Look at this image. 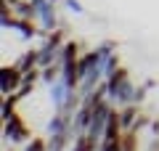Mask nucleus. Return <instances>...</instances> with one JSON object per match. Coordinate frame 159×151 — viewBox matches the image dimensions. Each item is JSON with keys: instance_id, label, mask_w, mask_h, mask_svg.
Instances as JSON below:
<instances>
[{"instance_id": "nucleus-1", "label": "nucleus", "mask_w": 159, "mask_h": 151, "mask_svg": "<svg viewBox=\"0 0 159 151\" xmlns=\"http://www.w3.org/2000/svg\"><path fill=\"white\" fill-rule=\"evenodd\" d=\"M106 88H109V101L114 106L135 103V82L130 80V72L125 66H119L114 74L106 77Z\"/></svg>"}, {"instance_id": "nucleus-2", "label": "nucleus", "mask_w": 159, "mask_h": 151, "mask_svg": "<svg viewBox=\"0 0 159 151\" xmlns=\"http://www.w3.org/2000/svg\"><path fill=\"white\" fill-rule=\"evenodd\" d=\"M111 109H114V103L109 98L93 103V119H90V127H88V135H90L93 140H98V143L103 140V133H106V122H109Z\"/></svg>"}, {"instance_id": "nucleus-3", "label": "nucleus", "mask_w": 159, "mask_h": 151, "mask_svg": "<svg viewBox=\"0 0 159 151\" xmlns=\"http://www.w3.org/2000/svg\"><path fill=\"white\" fill-rule=\"evenodd\" d=\"M34 11H37V19L34 21L40 24V29H45V32H53V29L61 27V19L56 13V3L53 0H32Z\"/></svg>"}, {"instance_id": "nucleus-4", "label": "nucleus", "mask_w": 159, "mask_h": 151, "mask_svg": "<svg viewBox=\"0 0 159 151\" xmlns=\"http://www.w3.org/2000/svg\"><path fill=\"white\" fill-rule=\"evenodd\" d=\"M3 138H6L8 143L19 146V143H27V140L32 138V133H29L27 122H24L19 114H13L11 119H6V122H3Z\"/></svg>"}, {"instance_id": "nucleus-5", "label": "nucleus", "mask_w": 159, "mask_h": 151, "mask_svg": "<svg viewBox=\"0 0 159 151\" xmlns=\"http://www.w3.org/2000/svg\"><path fill=\"white\" fill-rule=\"evenodd\" d=\"M21 77H24V72L16 64H3V66H0V93L3 95L16 93L19 85H21Z\"/></svg>"}, {"instance_id": "nucleus-6", "label": "nucleus", "mask_w": 159, "mask_h": 151, "mask_svg": "<svg viewBox=\"0 0 159 151\" xmlns=\"http://www.w3.org/2000/svg\"><path fill=\"white\" fill-rule=\"evenodd\" d=\"M138 114H141V103H127V106H119V122H122V130H133Z\"/></svg>"}, {"instance_id": "nucleus-7", "label": "nucleus", "mask_w": 159, "mask_h": 151, "mask_svg": "<svg viewBox=\"0 0 159 151\" xmlns=\"http://www.w3.org/2000/svg\"><path fill=\"white\" fill-rule=\"evenodd\" d=\"M37 82H40V66H37V69H32V72H24L21 85H19L16 95H19V98H27V95L34 90V85H37Z\"/></svg>"}, {"instance_id": "nucleus-8", "label": "nucleus", "mask_w": 159, "mask_h": 151, "mask_svg": "<svg viewBox=\"0 0 159 151\" xmlns=\"http://www.w3.org/2000/svg\"><path fill=\"white\" fill-rule=\"evenodd\" d=\"M72 133H58V135H48V151H69L72 149Z\"/></svg>"}, {"instance_id": "nucleus-9", "label": "nucleus", "mask_w": 159, "mask_h": 151, "mask_svg": "<svg viewBox=\"0 0 159 151\" xmlns=\"http://www.w3.org/2000/svg\"><path fill=\"white\" fill-rule=\"evenodd\" d=\"M64 43H66V34H64V29L58 27V29H53V32H48V37L43 40V48H48V50H56V53H61Z\"/></svg>"}, {"instance_id": "nucleus-10", "label": "nucleus", "mask_w": 159, "mask_h": 151, "mask_svg": "<svg viewBox=\"0 0 159 151\" xmlns=\"http://www.w3.org/2000/svg\"><path fill=\"white\" fill-rule=\"evenodd\" d=\"M37 61H40V50L32 48V50H27V53H21V56H19L16 66L21 69V72H32V69H37Z\"/></svg>"}, {"instance_id": "nucleus-11", "label": "nucleus", "mask_w": 159, "mask_h": 151, "mask_svg": "<svg viewBox=\"0 0 159 151\" xmlns=\"http://www.w3.org/2000/svg\"><path fill=\"white\" fill-rule=\"evenodd\" d=\"M19 95L11 93V95H3V103H0V119L6 122V119H11L13 114H16V103H19Z\"/></svg>"}, {"instance_id": "nucleus-12", "label": "nucleus", "mask_w": 159, "mask_h": 151, "mask_svg": "<svg viewBox=\"0 0 159 151\" xmlns=\"http://www.w3.org/2000/svg\"><path fill=\"white\" fill-rule=\"evenodd\" d=\"M56 80H61V64H51V66L40 69V85H45V88H51Z\"/></svg>"}, {"instance_id": "nucleus-13", "label": "nucleus", "mask_w": 159, "mask_h": 151, "mask_svg": "<svg viewBox=\"0 0 159 151\" xmlns=\"http://www.w3.org/2000/svg\"><path fill=\"white\" fill-rule=\"evenodd\" d=\"M13 13H16L19 19H37V11H34L32 0H19V3H13Z\"/></svg>"}, {"instance_id": "nucleus-14", "label": "nucleus", "mask_w": 159, "mask_h": 151, "mask_svg": "<svg viewBox=\"0 0 159 151\" xmlns=\"http://www.w3.org/2000/svg\"><path fill=\"white\" fill-rule=\"evenodd\" d=\"M98 151H122V135L119 138H103L98 143Z\"/></svg>"}, {"instance_id": "nucleus-15", "label": "nucleus", "mask_w": 159, "mask_h": 151, "mask_svg": "<svg viewBox=\"0 0 159 151\" xmlns=\"http://www.w3.org/2000/svg\"><path fill=\"white\" fill-rule=\"evenodd\" d=\"M21 151H48V138H29Z\"/></svg>"}, {"instance_id": "nucleus-16", "label": "nucleus", "mask_w": 159, "mask_h": 151, "mask_svg": "<svg viewBox=\"0 0 159 151\" xmlns=\"http://www.w3.org/2000/svg\"><path fill=\"white\" fill-rule=\"evenodd\" d=\"M119 66H122V64H119V56H117V53H111V56L103 58V74H106V77H109V74H114Z\"/></svg>"}, {"instance_id": "nucleus-17", "label": "nucleus", "mask_w": 159, "mask_h": 151, "mask_svg": "<svg viewBox=\"0 0 159 151\" xmlns=\"http://www.w3.org/2000/svg\"><path fill=\"white\" fill-rule=\"evenodd\" d=\"M96 50H98L101 58H106V56H111V53H117V43H114V40H103V43L96 45Z\"/></svg>"}, {"instance_id": "nucleus-18", "label": "nucleus", "mask_w": 159, "mask_h": 151, "mask_svg": "<svg viewBox=\"0 0 159 151\" xmlns=\"http://www.w3.org/2000/svg\"><path fill=\"white\" fill-rule=\"evenodd\" d=\"M148 125H151V119L141 112V114H138V119H135V125H133V133H141V130H146Z\"/></svg>"}, {"instance_id": "nucleus-19", "label": "nucleus", "mask_w": 159, "mask_h": 151, "mask_svg": "<svg viewBox=\"0 0 159 151\" xmlns=\"http://www.w3.org/2000/svg\"><path fill=\"white\" fill-rule=\"evenodd\" d=\"M64 6H66V11H72V13H85V6H82L80 0H64Z\"/></svg>"}, {"instance_id": "nucleus-20", "label": "nucleus", "mask_w": 159, "mask_h": 151, "mask_svg": "<svg viewBox=\"0 0 159 151\" xmlns=\"http://www.w3.org/2000/svg\"><path fill=\"white\" fill-rule=\"evenodd\" d=\"M148 130H151V135L157 138V135H159V119H151V125H148Z\"/></svg>"}, {"instance_id": "nucleus-21", "label": "nucleus", "mask_w": 159, "mask_h": 151, "mask_svg": "<svg viewBox=\"0 0 159 151\" xmlns=\"http://www.w3.org/2000/svg\"><path fill=\"white\" fill-rule=\"evenodd\" d=\"M3 3H11V6H13V3H19V0H3Z\"/></svg>"}, {"instance_id": "nucleus-22", "label": "nucleus", "mask_w": 159, "mask_h": 151, "mask_svg": "<svg viewBox=\"0 0 159 151\" xmlns=\"http://www.w3.org/2000/svg\"><path fill=\"white\" fill-rule=\"evenodd\" d=\"M53 3H64V0H53Z\"/></svg>"}]
</instances>
